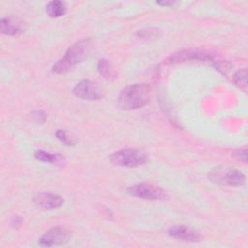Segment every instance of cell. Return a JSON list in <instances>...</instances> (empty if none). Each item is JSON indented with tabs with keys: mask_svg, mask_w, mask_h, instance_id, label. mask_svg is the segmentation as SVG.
I'll use <instances>...</instances> for the list:
<instances>
[{
	"mask_svg": "<svg viewBox=\"0 0 248 248\" xmlns=\"http://www.w3.org/2000/svg\"><path fill=\"white\" fill-rule=\"evenodd\" d=\"M66 5L62 1H51L46 7V12L50 17H60L66 13Z\"/></svg>",
	"mask_w": 248,
	"mask_h": 248,
	"instance_id": "obj_13",
	"label": "cell"
},
{
	"mask_svg": "<svg viewBox=\"0 0 248 248\" xmlns=\"http://www.w3.org/2000/svg\"><path fill=\"white\" fill-rule=\"evenodd\" d=\"M72 91L76 97L89 101L100 100L104 96V89L101 85L96 81L88 79H84L77 83Z\"/></svg>",
	"mask_w": 248,
	"mask_h": 248,
	"instance_id": "obj_5",
	"label": "cell"
},
{
	"mask_svg": "<svg viewBox=\"0 0 248 248\" xmlns=\"http://www.w3.org/2000/svg\"><path fill=\"white\" fill-rule=\"evenodd\" d=\"M202 61L208 62L213 65L216 59L213 57L212 54L205 52V51H199V50H183L181 52L175 53L170 57H168L164 62L165 64H175V63H182L185 61Z\"/></svg>",
	"mask_w": 248,
	"mask_h": 248,
	"instance_id": "obj_8",
	"label": "cell"
},
{
	"mask_svg": "<svg viewBox=\"0 0 248 248\" xmlns=\"http://www.w3.org/2000/svg\"><path fill=\"white\" fill-rule=\"evenodd\" d=\"M232 157H234L235 159H237L238 161H241L243 163L247 162V151L245 149L243 150H237L235 151L232 155Z\"/></svg>",
	"mask_w": 248,
	"mask_h": 248,
	"instance_id": "obj_18",
	"label": "cell"
},
{
	"mask_svg": "<svg viewBox=\"0 0 248 248\" xmlns=\"http://www.w3.org/2000/svg\"><path fill=\"white\" fill-rule=\"evenodd\" d=\"M35 158L38 161L45 162V163H49L53 165H63L65 163V158L57 153H50L48 151H45L42 149L36 150L34 153Z\"/></svg>",
	"mask_w": 248,
	"mask_h": 248,
	"instance_id": "obj_12",
	"label": "cell"
},
{
	"mask_svg": "<svg viewBox=\"0 0 248 248\" xmlns=\"http://www.w3.org/2000/svg\"><path fill=\"white\" fill-rule=\"evenodd\" d=\"M33 200L35 204L44 210H53L64 203V199L61 196L49 192L37 193Z\"/></svg>",
	"mask_w": 248,
	"mask_h": 248,
	"instance_id": "obj_9",
	"label": "cell"
},
{
	"mask_svg": "<svg viewBox=\"0 0 248 248\" xmlns=\"http://www.w3.org/2000/svg\"><path fill=\"white\" fill-rule=\"evenodd\" d=\"M208 179L215 184L238 187L245 183L246 177L238 169L231 166H217L211 169L207 174Z\"/></svg>",
	"mask_w": 248,
	"mask_h": 248,
	"instance_id": "obj_3",
	"label": "cell"
},
{
	"mask_svg": "<svg viewBox=\"0 0 248 248\" xmlns=\"http://www.w3.org/2000/svg\"><path fill=\"white\" fill-rule=\"evenodd\" d=\"M97 69L99 74L105 78V79H113L115 77V72L109 63L108 60L107 59H100L98 61Z\"/></svg>",
	"mask_w": 248,
	"mask_h": 248,
	"instance_id": "obj_14",
	"label": "cell"
},
{
	"mask_svg": "<svg viewBox=\"0 0 248 248\" xmlns=\"http://www.w3.org/2000/svg\"><path fill=\"white\" fill-rule=\"evenodd\" d=\"M160 6H163V7H170V6H172L175 2H173V1H168V2H165V1H163V2H157Z\"/></svg>",
	"mask_w": 248,
	"mask_h": 248,
	"instance_id": "obj_20",
	"label": "cell"
},
{
	"mask_svg": "<svg viewBox=\"0 0 248 248\" xmlns=\"http://www.w3.org/2000/svg\"><path fill=\"white\" fill-rule=\"evenodd\" d=\"M0 28L3 34L9 36H16L23 32L22 23L14 17H2L0 20Z\"/></svg>",
	"mask_w": 248,
	"mask_h": 248,
	"instance_id": "obj_11",
	"label": "cell"
},
{
	"mask_svg": "<svg viewBox=\"0 0 248 248\" xmlns=\"http://www.w3.org/2000/svg\"><path fill=\"white\" fill-rule=\"evenodd\" d=\"M234 84L242 90H246L247 87V71L245 69L238 70L232 78Z\"/></svg>",
	"mask_w": 248,
	"mask_h": 248,
	"instance_id": "obj_15",
	"label": "cell"
},
{
	"mask_svg": "<svg viewBox=\"0 0 248 248\" xmlns=\"http://www.w3.org/2000/svg\"><path fill=\"white\" fill-rule=\"evenodd\" d=\"M70 232L61 226L47 230L39 239V244L46 247L63 245L70 240Z\"/></svg>",
	"mask_w": 248,
	"mask_h": 248,
	"instance_id": "obj_7",
	"label": "cell"
},
{
	"mask_svg": "<svg viewBox=\"0 0 248 248\" xmlns=\"http://www.w3.org/2000/svg\"><path fill=\"white\" fill-rule=\"evenodd\" d=\"M31 117L39 123H43L46 119V114L43 110H34L31 113Z\"/></svg>",
	"mask_w": 248,
	"mask_h": 248,
	"instance_id": "obj_17",
	"label": "cell"
},
{
	"mask_svg": "<svg viewBox=\"0 0 248 248\" xmlns=\"http://www.w3.org/2000/svg\"><path fill=\"white\" fill-rule=\"evenodd\" d=\"M127 192L133 197L145 200H162L166 198V193L163 189L156 185L145 182L131 185L127 189Z\"/></svg>",
	"mask_w": 248,
	"mask_h": 248,
	"instance_id": "obj_6",
	"label": "cell"
},
{
	"mask_svg": "<svg viewBox=\"0 0 248 248\" xmlns=\"http://www.w3.org/2000/svg\"><path fill=\"white\" fill-rule=\"evenodd\" d=\"M151 98V88L145 83H136L126 86L118 96V105L122 109L132 110L144 107Z\"/></svg>",
	"mask_w": 248,
	"mask_h": 248,
	"instance_id": "obj_2",
	"label": "cell"
},
{
	"mask_svg": "<svg viewBox=\"0 0 248 248\" xmlns=\"http://www.w3.org/2000/svg\"><path fill=\"white\" fill-rule=\"evenodd\" d=\"M168 232L171 237L186 242H198L202 238L201 234L197 231L184 225L173 226L169 229Z\"/></svg>",
	"mask_w": 248,
	"mask_h": 248,
	"instance_id": "obj_10",
	"label": "cell"
},
{
	"mask_svg": "<svg viewBox=\"0 0 248 248\" xmlns=\"http://www.w3.org/2000/svg\"><path fill=\"white\" fill-rule=\"evenodd\" d=\"M110 162L115 166L136 168L143 165L147 160V155L139 149L123 148L113 152L109 158Z\"/></svg>",
	"mask_w": 248,
	"mask_h": 248,
	"instance_id": "obj_4",
	"label": "cell"
},
{
	"mask_svg": "<svg viewBox=\"0 0 248 248\" xmlns=\"http://www.w3.org/2000/svg\"><path fill=\"white\" fill-rule=\"evenodd\" d=\"M21 223H22V220H21V218H20L19 216H14V217L12 218L11 225H12V227H14V228H18V227L21 225Z\"/></svg>",
	"mask_w": 248,
	"mask_h": 248,
	"instance_id": "obj_19",
	"label": "cell"
},
{
	"mask_svg": "<svg viewBox=\"0 0 248 248\" xmlns=\"http://www.w3.org/2000/svg\"><path fill=\"white\" fill-rule=\"evenodd\" d=\"M55 135H56V138H57L61 142H63V143L66 144V145L73 146V145L76 144L75 140L68 135V133H67L65 130H57Z\"/></svg>",
	"mask_w": 248,
	"mask_h": 248,
	"instance_id": "obj_16",
	"label": "cell"
},
{
	"mask_svg": "<svg viewBox=\"0 0 248 248\" xmlns=\"http://www.w3.org/2000/svg\"><path fill=\"white\" fill-rule=\"evenodd\" d=\"M93 48V42L90 38H84L72 45L65 55L59 59L53 66L52 72L55 74H64L74 65L85 60Z\"/></svg>",
	"mask_w": 248,
	"mask_h": 248,
	"instance_id": "obj_1",
	"label": "cell"
}]
</instances>
